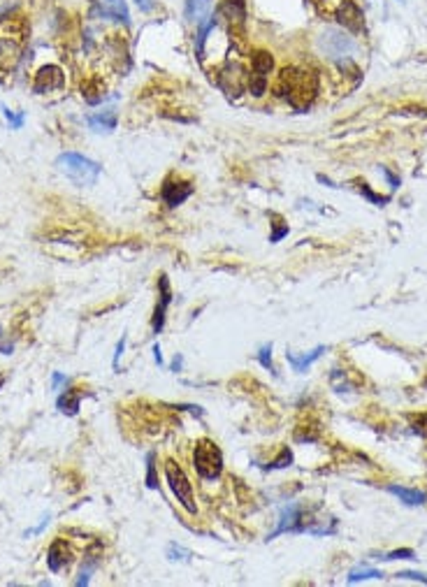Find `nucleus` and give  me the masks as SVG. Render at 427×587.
<instances>
[{
	"label": "nucleus",
	"mask_w": 427,
	"mask_h": 587,
	"mask_svg": "<svg viewBox=\"0 0 427 587\" xmlns=\"http://www.w3.org/2000/svg\"><path fill=\"white\" fill-rule=\"evenodd\" d=\"M274 93L279 98L288 100V105L295 107V110H307L318 95V77L311 70L292 68V66L284 68L277 77Z\"/></svg>",
	"instance_id": "nucleus-1"
},
{
	"label": "nucleus",
	"mask_w": 427,
	"mask_h": 587,
	"mask_svg": "<svg viewBox=\"0 0 427 587\" xmlns=\"http://www.w3.org/2000/svg\"><path fill=\"white\" fill-rule=\"evenodd\" d=\"M56 168H59L61 175H66L70 181H75L77 186H93L98 181L100 172V163L91 161V158L81 156V153L75 151H66L56 158Z\"/></svg>",
	"instance_id": "nucleus-2"
},
{
	"label": "nucleus",
	"mask_w": 427,
	"mask_h": 587,
	"mask_svg": "<svg viewBox=\"0 0 427 587\" xmlns=\"http://www.w3.org/2000/svg\"><path fill=\"white\" fill-rule=\"evenodd\" d=\"M316 44H318V49H321V54L330 61H348L350 56L355 54V49H358V44L350 37L348 30L337 28V26L323 28Z\"/></svg>",
	"instance_id": "nucleus-3"
},
{
	"label": "nucleus",
	"mask_w": 427,
	"mask_h": 587,
	"mask_svg": "<svg viewBox=\"0 0 427 587\" xmlns=\"http://www.w3.org/2000/svg\"><path fill=\"white\" fill-rule=\"evenodd\" d=\"M272 70H274V59L270 51L256 49L248 54V93L253 98H263L267 93Z\"/></svg>",
	"instance_id": "nucleus-4"
},
{
	"label": "nucleus",
	"mask_w": 427,
	"mask_h": 587,
	"mask_svg": "<svg viewBox=\"0 0 427 587\" xmlns=\"http://www.w3.org/2000/svg\"><path fill=\"white\" fill-rule=\"evenodd\" d=\"M193 462H195L197 474L205 478V481H216L223 471V452L214 441L202 439V441H197L195 446Z\"/></svg>",
	"instance_id": "nucleus-5"
},
{
	"label": "nucleus",
	"mask_w": 427,
	"mask_h": 587,
	"mask_svg": "<svg viewBox=\"0 0 427 587\" xmlns=\"http://www.w3.org/2000/svg\"><path fill=\"white\" fill-rule=\"evenodd\" d=\"M165 478H168V485H170L172 495L177 497V501H179L188 513H195L197 506H195V497H193V485H190L188 476L183 474V469L179 464L168 459V462H165Z\"/></svg>",
	"instance_id": "nucleus-6"
},
{
	"label": "nucleus",
	"mask_w": 427,
	"mask_h": 587,
	"mask_svg": "<svg viewBox=\"0 0 427 587\" xmlns=\"http://www.w3.org/2000/svg\"><path fill=\"white\" fill-rule=\"evenodd\" d=\"M216 81L228 95H239L244 88H248V70L237 59H228L216 70Z\"/></svg>",
	"instance_id": "nucleus-7"
},
{
	"label": "nucleus",
	"mask_w": 427,
	"mask_h": 587,
	"mask_svg": "<svg viewBox=\"0 0 427 587\" xmlns=\"http://www.w3.org/2000/svg\"><path fill=\"white\" fill-rule=\"evenodd\" d=\"M66 86V72L59 66H44L37 70L33 79V91L37 95H47L52 91H61Z\"/></svg>",
	"instance_id": "nucleus-8"
},
{
	"label": "nucleus",
	"mask_w": 427,
	"mask_h": 587,
	"mask_svg": "<svg viewBox=\"0 0 427 587\" xmlns=\"http://www.w3.org/2000/svg\"><path fill=\"white\" fill-rule=\"evenodd\" d=\"M190 195H193V186H190V181H186V179H181V177L165 179V183L161 188V197L168 207H179V204L186 202Z\"/></svg>",
	"instance_id": "nucleus-9"
},
{
	"label": "nucleus",
	"mask_w": 427,
	"mask_h": 587,
	"mask_svg": "<svg viewBox=\"0 0 427 587\" xmlns=\"http://www.w3.org/2000/svg\"><path fill=\"white\" fill-rule=\"evenodd\" d=\"M216 17H219V21L230 23L232 28H241L248 17L246 0H221L219 8H216Z\"/></svg>",
	"instance_id": "nucleus-10"
},
{
	"label": "nucleus",
	"mask_w": 427,
	"mask_h": 587,
	"mask_svg": "<svg viewBox=\"0 0 427 587\" xmlns=\"http://www.w3.org/2000/svg\"><path fill=\"white\" fill-rule=\"evenodd\" d=\"M158 292H161V297H158L154 318H151V328H154L156 335H158V332H163V328H165V314H168V306H170V302H172L170 279L165 277V274H163L161 279H158Z\"/></svg>",
	"instance_id": "nucleus-11"
},
{
	"label": "nucleus",
	"mask_w": 427,
	"mask_h": 587,
	"mask_svg": "<svg viewBox=\"0 0 427 587\" xmlns=\"http://www.w3.org/2000/svg\"><path fill=\"white\" fill-rule=\"evenodd\" d=\"M70 561H72V548L68 546L66 539H56L52 546H49V553H47V564H49V571L59 573L63 569H68Z\"/></svg>",
	"instance_id": "nucleus-12"
},
{
	"label": "nucleus",
	"mask_w": 427,
	"mask_h": 587,
	"mask_svg": "<svg viewBox=\"0 0 427 587\" xmlns=\"http://www.w3.org/2000/svg\"><path fill=\"white\" fill-rule=\"evenodd\" d=\"M214 12H216L214 0H183V17H186V21L193 23L195 28L205 23Z\"/></svg>",
	"instance_id": "nucleus-13"
},
{
	"label": "nucleus",
	"mask_w": 427,
	"mask_h": 587,
	"mask_svg": "<svg viewBox=\"0 0 427 587\" xmlns=\"http://www.w3.org/2000/svg\"><path fill=\"white\" fill-rule=\"evenodd\" d=\"M337 19L344 23L346 30H360L362 28V10L353 0H341L339 8H337Z\"/></svg>",
	"instance_id": "nucleus-14"
},
{
	"label": "nucleus",
	"mask_w": 427,
	"mask_h": 587,
	"mask_svg": "<svg viewBox=\"0 0 427 587\" xmlns=\"http://www.w3.org/2000/svg\"><path fill=\"white\" fill-rule=\"evenodd\" d=\"M388 493L399 497V501H404L406 506H420V504L427 501V495L423 490H411V488H404V485H388Z\"/></svg>",
	"instance_id": "nucleus-15"
},
{
	"label": "nucleus",
	"mask_w": 427,
	"mask_h": 587,
	"mask_svg": "<svg viewBox=\"0 0 427 587\" xmlns=\"http://www.w3.org/2000/svg\"><path fill=\"white\" fill-rule=\"evenodd\" d=\"M86 121H88V126H91V130L95 132H112L119 123V117L114 110H105V112L91 114Z\"/></svg>",
	"instance_id": "nucleus-16"
},
{
	"label": "nucleus",
	"mask_w": 427,
	"mask_h": 587,
	"mask_svg": "<svg viewBox=\"0 0 427 587\" xmlns=\"http://www.w3.org/2000/svg\"><path fill=\"white\" fill-rule=\"evenodd\" d=\"M323 353H325V346H316L309 355H302V357H297L295 353H290L288 350V353H286V360L290 362V367L295 369V372H307V369L314 365Z\"/></svg>",
	"instance_id": "nucleus-17"
},
{
	"label": "nucleus",
	"mask_w": 427,
	"mask_h": 587,
	"mask_svg": "<svg viewBox=\"0 0 427 587\" xmlns=\"http://www.w3.org/2000/svg\"><path fill=\"white\" fill-rule=\"evenodd\" d=\"M98 3H100V8H103L105 17L128 23L130 14H128V5H126V0H98Z\"/></svg>",
	"instance_id": "nucleus-18"
},
{
	"label": "nucleus",
	"mask_w": 427,
	"mask_h": 587,
	"mask_svg": "<svg viewBox=\"0 0 427 587\" xmlns=\"http://www.w3.org/2000/svg\"><path fill=\"white\" fill-rule=\"evenodd\" d=\"M81 395H84L81 390H66V395L59 397V411L66 413V416H77Z\"/></svg>",
	"instance_id": "nucleus-19"
},
{
	"label": "nucleus",
	"mask_w": 427,
	"mask_h": 587,
	"mask_svg": "<svg viewBox=\"0 0 427 587\" xmlns=\"http://www.w3.org/2000/svg\"><path fill=\"white\" fill-rule=\"evenodd\" d=\"M369 578H384V573H381L379 569H369V566H358V569H353L348 573L350 585L360 583V580H369Z\"/></svg>",
	"instance_id": "nucleus-20"
},
{
	"label": "nucleus",
	"mask_w": 427,
	"mask_h": 587,
	"mask_svg": "<svg viewBox=\"0 0 427 587\" xmlns=\"http://www.w3.org/2000/svg\"><path fill=\"white\" fill-rule=\"evenodd\" d=\"M146 488L156 490L158 488V476H156V452L146 455Z\"/></svg>",
	"instance_id": "nucleus-21"
},
{
	"label": "nucleus",
	"mask_w": 427,
	"mask_h": 587,
	"mask_svg": "<svg viewBox=\"0 0 427 587\" xmlns=\"http://www.w3.org/2000/svg\"><path fill=\"white\" fill-rule=\"evenodd\" d=\"M258 362H260V365H263L270 374L277 376V367H274V362H272V344H265V346H260V350H258Z\"/></svg>",
	"instance_id": "nucleus-22"
},
{
	"label": "nucleus",
	"mask_w": 427,
	"mask_h": 587,
	"mask_svg": "<svg viewBox=\"0 0 427 587\" xmlns=\"http://www.w3.org/2000/svg\"><path fill=\"white\" fill-rule=\"evenodd\" d=\"M0 110H3V114H5V119H8V123H10V128H14V130H19V128L23 126V119H26V114L23 112H19V114H14L10 110V107H5V105H0Z\"/></svg>",
	"instance_id": "nucleus-23"
},
{
	"label": "nucleus",
	"mask_w": 427,
	"mask_h": 587,
	"mask_svg": "<svg viewBox=\"0 0 427 587\" xmlns=\"http://www.w3.org/2000/svg\"><path fill=\"white\" fill-rule=\"evenodd\" d=\"M290 462H292V450H290V448H284V450H281V455H279V457L274 459V462L270 464V469H284V467H290Z\"/></svg>",
	"instance_id": "nucleus-24"
},
{
	"label": "nucleus",
	"mask_w": 427,
	"mask_h": 587,
	"mask_svg": "<svg viewBox=\"0 0 427 587\" xmlns=\"http://www.w3.org/2000/svg\"><path fill=\"white\" fill-rule=\"evenodd\" d=\"M379 559H386V561H393V559H416V553L411 548H401V550H393L388 553L386 557H379Z\"/></svg>",
	"instance_id": "nucleus-25"
},
{
	"label": "nucleus",
	"mask_w": 427,
	"mask_h": 587,
	"mask_svg": "<svg viewBox=\"0 0 427 587\" xmlns=\"http://www.w3.org/2000/svg\"><path fill=\"white\" fill-rule=\"evenodd\" d=\"M168 557H170V559H188L190 553L186 550V548H181V546H177V544H170V546H168Z\"/></svg>",
	"instance_id": "nucleus-26"
},
{
	"label": "nucleus",
	"mask_w": 427,
	"mask_h": 587,
	"mask_svg": "<svg viewBox=\"0 0 427 587\" xmlns=\"http://www.w3.org/2000/svg\"><path fill=\"white\" fill-rule=\"evenodd\" d=\"M411 427L418 437H427V413H420V416L411 423Z\"/></svg>",
	"instance_id": "nucleus-27"
},
{
	"label": "nucleus",
	"mask_w": 427,
	"mask_h": 587,
	"mask_svg": "<svg viewBox=\"0 0 427 587\" xmlns=\"http://www.w3.org/2000/svg\"><path fill=\"white\" fill-rule=\"evenodd\" d=\"M397 578H409V580H420V583L427 585V573H420V571H399Z\"/></svg>",
	"instance_id": "nucleus-28"
},
{
	"label": "nucleus",
	"mask_w": 427,
	"mask_h": 587,
	"mask_svg": "<svg viewBox=\"0 0 427 587\" xmlns=\"http://www.w3.org/2000/svg\"><path fill=\"white\" fill-rule=\"evenodd\" d=\"M286 235H288V226H279V223H274V232L270 235V241H281Z\"/></svg>",
	"instance_id": "nucleus-29"
},
{
	"label": "nucleus",
	"mask_w": 427,
	"mask_h": 587,
	"mask_svg": "<svg viewBox=\"0 0 427 587\" xmlns=\"http://www.w3.org/2000/svg\"><path fill=\"white\" fill-rule=\"evenodd\" d=\"M68 383H70L68 376H63V374H59V372L52 374V388H54V390H59L61 386H68Z\"/></svg>",
	"instance_id": "nucleus-30"
},
{
	"label": "nucleus",
	"mask_w": 427,
	"mask_h": 587,
	"mask_svg": "<svg viewBox=\"0 0 427 587\" xmlns=\"http://www.w3.org/2000/svg\"><path fill=\"white\" fill-rule=\"evenodd\" d=\"M360 193L365 195V197H369V200L372 202H376V204H384V202H388V197H381V195H374L372 190H369L365 183H362V188H360Z\"/></svg>",
	"instance_id": "nucleus-31"
},
{
	"label": "nucleus",
	"mask_w": 427,
	"mask_h": 587,
	"mask_svg": "<svg viewBox=\"0 0 427 587\" xmlns=\"http://www.w3.org/2000/svg\"><path fill=\"white\" fill-rule=\"evenodd\" d=\"M123 348H126V337H121V341L117 344V353H114V360H112L114 369H119V357L123 353Z\"/></svg>",
	"instance_id": "nucleus-32"
},
{
	"label": "nucleus",
	"mask_w": 427,
	"mask_h": 587,
	"mask_svg": "<svg viewBox=\"0 0 427 587\" xmlns=\"http://www.w3.org/2000/svg\"><path fill=\"white\" fill-rule=\"evenodd\" d=\"M381 175H384V177L388 179V181H390V186H393V188H397V186H399V179L395 177L393 172L388 170V168H381Z\"/></svg>",
	"instance_id": "nucleus-33"
},
{
	"label": "nucleus",
	"mask_w": 427,
	"mask_h": 587,
	"mask_svg": "<svg viewBox=\"0 0 427 587\" xmlns=\"http://www.w3.org/2000/svg\"><path fill=\"white\" fill-rule=\"evenodd\" d=\"M49 518H52V515L47 513V515H44V518H42V522H40V525H37L35 529H28V532H26V536H30V534H42V529L49 525Z\"/></svg>",
	"instance_id": "nucleus-34"
},
{
	"label": "nucleus",
	"mask_w": 427,
	"mask_h": 587,
	"mask_svg": "<svg viewBox=\"0 0 427 587\" xmlns=\"http://www.w3.org/2000/svg\"><path fill=\"white\" fill-rule=\"evenodd\" d=\"M154 360L158 362V367H163V353H161V346H154Z\"/></svg>",
	"instance_id": "nucleus-35"
},
{
	"label": "nucleus",
	"mask_w": 427,
	"mask_h": 587,
	"mask_svg": "<svg viewBox=\"0 0 427 587\" xmlns=\"http://www.w3.org/2000/svg\"><path fill=\"white\" fill-rule=\"evenodd\" d=\"M172 369H175V372H179V369H181V355L175 357V365H172Z\"/></svg>",
	"instance_id": "nucleus-36"
},
{
	"label": "nucleus",
	"mask_w": 427,
	"mask_h": 587,
	"mask_svg": "<svg viewBox=\"0 0 427 587\" xmlns=\"http://www.w3.org/2000/svg\"><path fill=\"white\" fill-rule=\"evenodd\" d=\"M144 3H146V0H137V5H144Z\"/></svg>",
	"instance_id": "nucleus-37"
},
{
	"label": "nucleus",
	"mask_w": 427,
	"mask_h": 587,
	"mask_svg": "<svg viewBox=\"0 0 427 587\" xmlns=\"http://www.w3.org/2000/svg\"><path fill=\"white\" fill-rule=\"evenodd\" d=\"M0 332H3V328H0Z\"/></svg>",
	"instance_id": "nucleus-38"
}]
</instances>
